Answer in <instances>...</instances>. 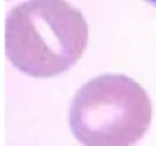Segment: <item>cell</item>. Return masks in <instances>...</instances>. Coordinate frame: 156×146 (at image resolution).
Listing matches in <instances>:
<instances>
[{"mask_svg": "<svg viewBox=\"0 0 156 146\" xmlns=\"http://www.w3.org/2000/svg\"><path fill=\"white\" fill-rule=\"evenodd\" d=\"M90 28L81 10L67 0H26L5 19V54L33 78H52L83 57Z\"/></svg>", "mask_w": 156, "mask_h": 146, "instance_id": "1", "label": "cell"}, {"mask_svg": "<svg viewBox=\"0 0 156 146\" xmlns=\"http://www.w3.org/2000/svg\"><path fill=\"white\" fill-rule=\"evenodd\" d=\"M151 115L150 96L140 83L120 73H104L76 91L68 123L83 144L129 146L146 135Z\"/></svg>", "mask_w": 156, "mask_h": 146, "instance_id": "2", "label": "cell"}, {"mask_svg": "<svg viewBox=\"0 0 156 146\" xmlns=\"http://www.w3.org/2000/svg\"><path fill=\"white\" fill-rule=\"evenodd\" d=\"M143 2H146L148 5H151V7H154V8H156V0H143Z\"/></svg>", "mask_w": 156, "mask_h": 146, "instance_id": "3", "label": "cell"}]
</instances>
